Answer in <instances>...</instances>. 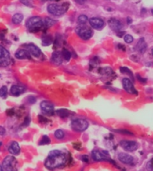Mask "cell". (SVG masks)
<instances>
[{
  "instance_id": "cell-1",
  "label": "cell",
  "mask_w": 153,
  "mask_h": 171,
  "mask_svg": "<svg viewBox=\"0 0 153 171\" xmlns=\"http://www.w3.org/2000/svg\"><path fill=\"white\" fill-rule=\"evenodd\" d=\"M68 161L66 155L63 152L60 150H53L49 153L48 156L46 158L45 164L46 167H47L50 170L57 168L61 166H63L66 164Z\"/></svg>"
},
{
  "instance_id": "cell-2",
  "label": "cell",
  "mask_w": 153,
  "mask_h": 171,
  "mask_svg": "<svg viewBox=\"0 0 153 171\" xmlns=\"http://www.w3.org/2000/svg\"><path fill=\"white\" fill-rule=\"evenodd\" d=\"M26 26L30 32H37L41 31L44 28V21L40 17H32L27 20Z\"/></svg>"
},
{
  "instance_id": "cell-3",
  "label": "cell",
  "mask_w": 153,
  "mask_h": 171,
  "mask_svg": "<svg viewBox=\"0 0 153 171\" xmlns=\"http://www.w3.org/2000/svg\"><path fill=\"white\" fill-rule=\"evenodd\" d=\"M69 4L68 2L63 3L62 5L50 4L47 7V11L50 14L54 16H61L68 11Z\"/></svg>"
},
{
  "instance_id": "cell-4",
  "label": "cell",
  "mask_w": 153,
  "mask_h": 171,
  "mask_svg": "<svg viewBox=\"0 0 153 171\" xmlns=\"http://www.w3.org/2000/svg\"><path fill=\"white\" fill-rule=\"evenodd\" d=\"M76 32L83 40H89L91 38L93 35L91 28L86 24H79L76 27Z\"/></svg>"
},
{
  "instance_id": "cell-5",
  "label": "cell",
  "mask_w": 153,
  "mask_h": 171,
  "mask_svg": "<svg viewBox=\"0 0 153 171\" xmlns=\"http://www.w3.org/2000/svg\"><path fill=\"white\" fill-rule=\"evenodd\" d=\"M2 167L5 171H17V161L14 156L8 155L2 162Z\"/></svg>"
},
{
  "instance_id": "cell-6",
  "label": "cell",
  "mask_w": 153,
  "mask_h": 171,
  "mask_svg": "<svg viewBox=\"0 0 153 171\" xmlns=\"http://www.w3.org/2000/svg\"><path fill=\"white\" fill-rule=\"evenodd\" d=\"M71 127L73 131L77 132H83L88 128L89 122L83 119H74L71 123Z\"/></svg>"
},
{
  "instance_id": "cell-7",
  "label": "cell",
  "mask_w": 153,
  "mask_h": 171,
  "mask_svg": "<svg viewBox=\"0 0 153 171\" xmlns=\"http://www.w3.org/2000/svg\"><path fill=\"white\" fill-rule=\"evenodd\" d=\"M92 158L94 161H95V162H103V161H104V162H110L111 163H113L116 165V163L111 160L109 155L104 153V152H101L99 150H93L92 152Z\"/></svg>"
},
{
  "instance_id": "cell-8",
  "label": "cell",
  "mask_w": 153,
  "mask_h": 171,
  "mask_svg": "<svg viewBox=\"0 0 153 171\" xmlns=\"http://www.w3.org/2000/svg\"><path fill=\"white\" fill-rule=\"evenodd\" d=\"M119 145L127 152H134L138 149V144L134 140H122L120 141Z\"/></svg>"
},
{
  "instance_id": "cell-9",
  "label": "cell",
  "mask_w": 153,
  "mask_h": 171,
  "mask_svg": "<svg viewBox=\"0 0 153 171\" xmlns=\"http://www.w3.org/2000/svg\"><path fill=\"white\" fill-rule=\"evenodd\" d=\"M10 54L9 52L5 47L0 45V65L7 66L10 64Z\"/></svg>"
},
{
  "instance_id": "cell-10",
  "label": "cell",
  "mask_w": 153,
  "mask_h": 171,
  "mask_svg": "<svg viewBox=\"0 0 153 171\" xmlns=\"http://www.w3.org/2000/svg\"><path fill=\"white\" fill-rule=\"evenodd\" d=\"M122 86L124 89L129 94L132 95H137V91L136 90V89L134 88L133 83L131 82V80H129L128 78H123L122 79Z\"/></svg>"
},
{
  "instance_id": "cell-11",
  "label": "cell",
  "mask_w": 153,
  "mask_h": 171,
  "mask_svg": "<svg viewBox=\"0 0 153 171\" xmlns=\"http://www.w3.org/2000/svg\"><path fill=\"white\" fill-rule=\"evenodd\" d=\"M40 107L43 113H44L45 114L49 115V116H51V115L53 114L54 106L50 101H43L41 103Z\"/></svg>"
},
{
  "instance_id": "cell-12",
  "label": "cell",
  "mask_w": 153,
  "mask_h": 171,
  "mask_svg": "<svg viewBox=\"0 0 153 171\" xmlns=\"http://www.w3.org/2000/svg\"><path fill=\"white\" fill-rule=\"evenodd\" d=\"M108 25H109L110 28H111L112 30L115 31V32H119L123 27V25L121 23V21H119L117 19H115V18H111L108 20Z\"/></svg>"
},
{
  "instance_id": "cell-13",
  "label": "cell",
  "mask_w": 153,
  "mask_h": 171,
  "mask_svg": "<svg viewBox=\"0 0 153 171\" xmlns=\"http://www.w3.org/2000/svg\"><path fill=\"white\" fill-rule=\"evenodd\" d=\"M118 159H119V162H121L124 164H132L134 161V157L132 155L127 153H124V152H121L118 155Z\"/></svg>"
},
{
  "instance_id": "cell-14",
  "label": "cell",
  "mask_w": 153,
  "mask_h": 171,
  "mask_svg": "<svg viewBox=\"0 0 153 171\" xmlns=\"http://www.w3.org/2000/svg\"><path fill=\"white\" fill-rule=\"evenodd\" d=\"M89 22L90 26L95 29H100L103 28V26H104V22L101 18L92 17L89 20Z\"/></svg>"
},
{
  "instance_id": "cell-15",
  "label": "cell",
  "mask_w": 153,
  "mask_h": 171,
  "mask_svg": "<svg viewBox=\"0 0 153 171\" xmlns=\"http://www.w3.org/2000/svg\"><path fill=\"white\" fill-rule=\"evenodd\" d=\"M26 50L29 52V53L31 55H32L33 56L36 57V58H38L42 55V51H41L40 49L37 47V46L34 45L32 44H29L26 45Z\"/></svg>"
},
{
  "instance_id": "cell-16",
  "label": "cell",
  "mask_w": 153,
  "mask_h": 171,
  "mask_svg": "<svg viewBox=\"0 0 153 171\" xmlns=\"http://www.w3.org/2000/svg\"><path fill=\"white\" fill-rule=\"evenodd\" d=\"M51 61L55 65H61L62 63V61H63V56H62V53L59 51H55L53 53L52 56H51Z\"/></svg>"
},
{
  "instance_id": "cell-17",
  "label": "cell",
  "mask_w": 153,
  "mask_h": 171,
  "mask_svg": "<svg viewBox=\"0 0 153 171\" xmlns=\"http://www.w3.org/2000/svg\"><path fill=\"white\" fill-rule=\"evenodd\" d=\"M9 152L11 155H17L20 152V147L17 141H12L9 146Z\"/></svg>"
},
{
  "instance_id": "cell-18",
  "label": "cell",
  "mask_w": 153,
  "mask_h": 171,
  "mask_svg": "<svg viewBox=\"0 0 153 171\" xmlns=\"http://www.w3.org/2000/svg\"><path fill=\"white\" fill-rule=\"evenodd\" d=\"M26 91V89L24 86H21L18 85H14L11 86V94L14 96H19L21 94L24 93Z\"/></svg>"
},
{
  "instance_id": "cell-19",
  "label": "cell",
  "mask_w": 153,
  "mask_h": 171,
  "mask_svg": "<svg viewBox=\"0 0 153 171\" xmlns=\"http://www.w3.org/2000/svg\"><path fill=\"white\" fill-rule=\"evenodd\" d=\"M146 48H147V44L145 42L144 38H142L138 41L137 44H136V50H137L140 53H144L146 50Z\"/></svg>"
},
{
  "instance_id": "cell-20",
  "label": "cell",
  "mask_w": 153,
  "mask_h": 171,
  "mask_svg": "<svg viewBox=\"0 0 153 171\" xmlns=\"http://www.w3.org/2000/svg\"><path fill=\"white\" fill-rule=\"evenodd\" d=\"M31 54L27 50H19L16 52L15 57L18 60H24V59H31Z\"/></svg>"
},
{
  "instance_id": "cell-21",
  "label": "cell",
  "mask_w": 153,
  "mask_h": 171,
  "mask_svg": "<svg viewBox=\"0 0 153 171\" xmlns=\"http://www.w3.org/2000/svg\"><path fill=\"white\" fill-rule=\"evenodd\" d=\"M53 37L50 35H46L42 37V45L43 46H50L51 44H53Z\"/></svg>"
},
{
  "instance_id": "cell-22",
  "label": "cell",
  "mask_w": 153,
  "mask_h": 171,
  "mask_svg": "<svg viewBox=\"0 0 153 171\" xmlns=\"http://www.w3.org/2000/svg\"><path fill=\"white\" fill-rule=\"evenodd\" d=\"M56 114L61 118H67L70 116L71 112L67 109H60L56 111Z\"/></svg>"
},
{
  "instance_id": "cell-23",
  "label": "cell",
  "mask_w": 153,
  "mask_h": 171,
  "mask_svg": "<svg viewBox=\"0 0 153 171\" xmlns=\"http://www.w3.org/2000/svg\"><path fill=\"white\" fill-rule=\"evenodd\" d=\"M43 21H44V27L45 28L51 27V26L56 24V21L51 19L50 17H46Z\"/></svg>"
},
{
  "instance_id": "cell-24",
  "label": "cell",
  "mask_w": 153,
  "mask_h": 171,
  "mask_svg": "<svg viewBox=\"0 0 153 171\" xmlns=\"http://www.w3.org/2000/svg\"><path fill=\"white\" fill-rule=\"evenodd\" d=\"M23 19H24V16L21 14H16L13 16L12 17V22L14 24H19L22 22Z\"/></svg>"
},
{
  "instance_id": "cell-25",
  "label": "cell",
  "mask_w": 153,
  "mask_h": 171,
  "mask_svg": "<svg viewBox=\"0 0 153 171\" xmlns=\"http://www.w3.org/2000/svg\"><path fill=\"white\" fill-rule=\"evenodd\" d=\"M50 139L48 136L47 135H44L42 137V139L40 140L38 143V145L40 146H44V145H48V144H50Z\"/></svg>"
},
{
  "instance_id": "cell-26",
  "label": "cell",
  "mask_w": 153,
  "mask_h": 171,
  "mask_svg": "<svg viewBox=\"0 0 153 171\" xmlns=\"http://www.w3.org/2000/svg\"><path fill=\"white\" fill-rule=\"evenodd\" d=\"M120 71H121V73L128 75V76H130L131 77L132 80H134V75H133L131 71L130 70L129 68H128L127 67H121V68H120Z\"/></svg>"
},
{
  "instance_id": "cell-27",
  "label": "cell",
  "mask_w": 153,
  "mask_h": 171,
  "mask_svg": "<svg viewBox=\"0 0 153 171\" xmlns=\"http://www.w3.org/2000/svg\"><path fill=\"white\" fill-rule=\"evenodd\" d=\"M54 137L57 140H62L65 137V133L62 130L58 129L54 132Z\"/></svg>"
},
{
  "instance_id": "cell-28",
  "label": "cell",
  "mask_w": 153,
  "mask_h": 171,
  "mask_svg": "<svg viewBox=\"0 0 153 171\" xmlns=\"http://www.w3.org/2000/svg\"><path fill=\"white\" fill-rule=\"evenodd\" d=\"M62 56H63V59H65L66 61H69L71 58V53L70 51H68L67 49H63L62 52Z\"/></svg>"
},
{
  "instance_id": "cell-29",
  "label": "cell",
  "mask_w": 153,
  "mask_h": 171,
  "mask_svg": "<svg viewBox=\"0 0 153 171\" xmlns=\"http://www.w3.org/2000/svg\"><path fill=\"white\" fill-rule=\"evenodd\" d=\"M8 94V88L5 86H3L0 88V97L1 98H5Z\"/></svg>"
},
{
  "instance_id": "cell-30",
  "label": "cell",
  "mask_w": 153,
  "mask_h": 171,
  "mask_svg": "<svg viewBox=\"0 0 153 171\" xmlns=\"http://www.w3.org/2000/svg\"><path fill=\"white\" fill-rule=\"evenodd\" d=\"M115 132L119 133V134H125V135H133V133L128 131L127 129H116L114 130Z\"/></svg>"
},
{
  "instance_id": "cell-31",
  "label": "cell",
  "mask_w": 153,
  "mask_h": 171,
  "mask_svg": "<svg viewBox=\"0 0 153 171\" xmlns=\"http://www.w3.org/2000/svg\"><path fill=\"white\" fill-rule=\"evenodd\" d=\"M88 21V17L86 15H80L78 17L79 24H86Z\"/></svg>"
},
{
  "instance_id": "cell-32",
  "label": "cell",
  "mask_w": 153,
  "mask_h": 171,
  "mask_svg": "<svg viewBox=\"0 0 153 171\" xmlns=\"http://www.w3.org/2000/svg\"><path fill=\"white\" fill-rule=\"evenodd\" d=\"M124 40L126 43L130 44V43L133 42V41H134V38H133V36L131 35L127 34V35H126V36L124 37Z\"/></svg>"
},
{
  "instance_id": "cell-33",
  "label": "cell",
  "mask_w": 153,
  "mask_h": 171,
  "mask_svg": "<svg viewBox=\"0 0 153 171\" xmlns=\"http://www.w3.org/2000/svg\"><path fill=\"white\" fill-rule=\"evenodd\" d=\"M146 170L148 171H153V158L146 164Z\"/></svg>"
},
{
  "instance_id": "cell-34",
  "label": "cell",
  "mask_w": 153,
  "mask_h": 171,
  "mask_svg": "<svg viewBox=\"0 0 153 171\" xmlns=\"http://www.w3.org/2000/svg\"><path fill=\"white\" fill-rule=\"evenodd\" d=\"M38 121L40 123H42V124H45V123H47V122H48V119H47V118L44 117L43 116H40V115H39V116H38Z\"/></svg>"
},
{
  "instance_id": "cell-35",
  "label": "cell",
  "mask_w": 153,
  "mask_h": 171,
  "mask_svg": "<svg viewBox=\"0 0 153 171\" xmlns=\"http://www.w3.org/2000/svg\"><path fill=\"white\" fill-rule=\"evenodd\" d=\"M73 147L75 149H77V150H79V151L82 149V146L80 143H74Z\"/></svg>"
},
{
  "instance_id": "cell-36",
  "label": "cell",
  "mask_w": 153,
  "mask_h": 171,
  "mask_svg": "<svg viewBox=\"0 0 153 171\" xmlns=\"http://www.w3.org/2000/svg\"><path fill=\"white\" fill-rule=\"evenodd\" d=\"M29 122H30V118H29V116H26V117L25 118V119H24V126H28L29 125Z\"/></svg>"
},
{
  "instance_id": "cell-37",
  "label": "cell",
  "mask_w": 153,
  "mask_h": 171,
  "mask_svg": "<svg viewBox=\"0 0 153 171\" xmlns=\"http://www.w3.org/2000/svg\"><path fill=\"white\" fill-rule=\"evenodd\" d=\"M28 101L30 104H34L36 102V98L34 96H29L28 98Z\"/></svg>"
},
{
  "instance_id": "cell-38",
  "label": "cell",
  "mask_w": 153,
  "mask_h": 171,
  "mask_svg": "<svg viewBox=\"0 0 153 171\" xmlns=\"http://www.w3.org/2000/svg\"><path fill=\"white\" fill-rule=\"evenodd\" d=\"M137 78L138 80H139L140 82H141V83H146V79L142 78V77L140 76L139 75H137Z\"/></svg>"
},
{
  "instance_id": "cell-39",
  "label": "cell",
  "mask_w": 153,
  "mask_h": 171,
  "mask_svg": "<svg viewBox=\"0 0 153 171\" xmlns=\"http://www.w3.org/2000/svg\"><path fill=\"white\" fill-rule=\"evenodd\" d=\"M5 134V129L2 126H0V135H4Z\"/></svg>"
},
{
  "instance_id": "cell-40",
  "label": "cell",
  "mask_w": 153,
  "mask_h": 171,
  "mask_svg": "<svg viewBox=\"0 0 153 171\" xmlns=\"http://www.w3.org/2000/svg\"><path fill=\"white\" fill-rule=\"evenodd\" d=\"M20 2L23 3V4L26 5V6H31L30 3H29V2L28 1V0H20Z\"/></svg>"
},
{
  "instance_id": "cell-41",
  "label": "cell",
  "mask_w": 153,
  "mask_h": 171,
  "mask_svg": "<svg viewBox=\"0 0 153 171\" xmlns=\"http://www.w3.org/2000/svg\"><path fill=\"white\" fill-rule=\"evenodd\" d=\"M82 160L85 162H89V157L87 155H83L82 156Z\"/></svg>"
},
{
  "instance_id": "cell-42",
  "label": "cell",
  "mask_w": 153,
  "mask_h": 171,
  "mask_svg": "<svg viewBox=\"0 0 153 171\" xmlns=\"http://www.w3.org/2000/svg\"><path fill=\"white\" fill-rule=\"evenodd\" d=\"M75 1L80 5H83L86 2V0H75Z\"/></svg>"
},
{
  "instance_id": "cell-43",
  "label": "cell",
  "mask_w": 153,
  "mask_h": 171,
  "mask_svg": "<svg viewBox=\"0 0 153 171\" xmlns=\"http://www.w3.org/2000/svg\"><path fill=\"white\" fill-rule=\"evenodd\" d=\"M4 38H5V35H4L0 33V40H2V39Z\"/></svg>"
},
{
  "instance_id": "cell-44",
  "label": "cell",
  "mask_w": 153,
  "mask_h": 171,
  "mask_svg": "<svg viewBox=\"0 0 153 171\" xmlns=\"http://www.w3.org/2000/svg\"><path fill=\"white\" fill-rule=\"evenodd\" d=\"M131 23V19H130V17H128V24H130Z\"/></svg>"
},
{
  "instance_id": "cell-45",
  "label": "cell",
  "mask_w": 153,
  "mask_h": 171,
  "mask_svg": "<svg viewBox=\"0 0 153 171\" xmlns=\"http://www.w3.org/2000/svg\"><path fill=\"white\" fill-rule=\"evenodd\" d=\"M0 171H5L4 168H3L2 165H0Z\"/></svg>"
},
{
  "instance_id": "cell-46",
  "label": "cell",
  "mask_w": 153,
  "mask_h": 171,
  "mask_svg": "<svg viewBox=\"0 0 153 171\" xmlns=\"http://www.w3.org/2000/svg\"><path fill=\"white\" fill-rule=\"evenodd\" d=\"M152 15H153V9L152 10Z\"/></svg>"
},
{
  "instance_id": "cell-47",
  "label": "cell",
  "mask_w": 153,
  "mask_h": 171,
  "mask_svg": "<svg viewBox=\"0 0 153 171\" xmlns=\"http://www.w3.org/2000/svg\"><path fill=\"white\" fill-rule=\"evenodd\" d=\"M152 55H153V49H152Z\"/></svg>"
},
{
  "instance_id": "cell-48",
  "label": "cell",
  "mask_w": 153,
  "mask_h": 171,
  "mask_svg": "<svg viewBox=\"0 0 153 171\" xmlns=\"http://www.w3.org/2000/svg\"><path fill=\"white\" fill-rule=\"evenodd\" d=\"M56 1H60V0H56Z\"/></svg>"
},
{
  "instance_id": "cell-49",
  "label": "cell",
  "mask_w": 153,
  "mask_h": 171,
  "mask_svg": "<svg viewBox=\"0 0 153 171\" xmlns=\"http://www.w3.org/2000/svg\"><path fill=\"white\" fill-rule=\"evenodd\" d=\"M0 77H1V75H0Z\"/></svg>"
}]
</instances>
